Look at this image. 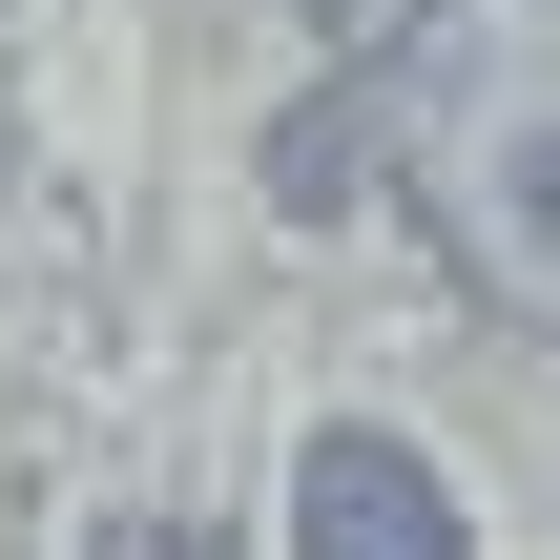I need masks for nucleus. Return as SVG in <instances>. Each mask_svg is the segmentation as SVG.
Masks as SVG:
<instances>
[{
    "mask_svg": "<svg viewBox=\"0 0 560 560\" xmlns=\"http://www.w3.org/2000/svg\"><path fill=\"white\" fill-rule=\"evenodd\" d=\"M353 125L395 145V208L560 332V0H416Z\"/></svg>",
    "mask_w": 560,
    "mask_h": 560,
    "instance_id": "f257e3e1",
    "label": "nucleus"
},
{
    "mask_svg": "<svg viewBox=\"0 0 560 560\" xmlns=\"http://www.w3.org/2000/svg\"><path fill=\"white\" fill-rule=\"evenodd\" d=\"M291 560H478V540H457V499H436V457H416V436L332 416V436L291 457Z\"/></svg>",
    "mask_w": 560,
    "mask_h": 560,
    "instance_id": "f03ea898",
    "label": "nucleus"
}]
</instances>
